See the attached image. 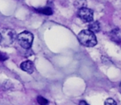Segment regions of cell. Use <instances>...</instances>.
Listing matches in <instances>:
<instances>
[{
	"mask_svg": "<svg viewBox=\"0 0 121 105\" xmlns=\"http://www.w3.org/2000/svg\"><path fill=\"white\" fill-rule=\"evenodd\" d=\"M35 11L38 13H41L44 15H47V16H50L53 14V10L51 8L49 7H44V8H35Z\"/></svg>",
	"mask_w": 121,
	"mask_h": 105,
	"instance_id": "8",
	"label": "cell"
},
{
	"mask_svg": "<svg viewBox=\"0 0 121 105\" xmlns=\"http://www.w3.org/2000/svg\"><path fill=\"white\" fill-rule=\"evenodd\" d=\"M88 29H89L90 31H91L92 33H97V32L100 31V25L99 23V21H91L88 26Z\"/></svg>",
	"mask_w": 121,
	"mask_h": 105,
	"instance_id": "7",
	"label": "cell"
},
{
	"mask_svg": "<svg viewBox=\"0 0 121 105\" xmlns=\"http://www.w3.org/2000/svg\"><path fill=\"white\" fill-rule=\"evenodd\" d=\"M110 37L111 40L117 43H120L121 42V30L119 28L114 29L110 33Z\"/></svg>",
	"mask_w": 121,
	"mask_h": 105,
	"instance_id": "6",
	"label": "cell"
},
{
	"mask_svg": "<svg viewBox=\"0 0 121 105\" xmlns=\"http://www.w3.org/2000/svg\"><path fill=\"white\" fill-rule=\"evenodd\" d=\"M17 40L22 48H25V49H29L33 43L34 36L30 32L23 31L17 36Z\"/></svg>",
	"mask_w": 121,
	"mask_h": 105,
	"instance_id": "2",
	"label": "cell"
},
{
	"mask_svg": "<svg viewBox=\"0 0 121 105\" xmlns=\"http://www.w3.org/2000/svg\"><path fill=\"white\" fill-rule=\"evenodd\" d=\"M2 36V41L1 44L3 46H8L11 45L15 40L17 39V34L15 30H12V29H3L2 31L0 32Z\"/></svg>",
	"mask_w": 121,
	"mask_h": 105,
	"instance_id": "3",
	"label": "cell"
},
{
	"mask_svg": "<svg viewBox=\"0 0 121 105\" xmlns=\"http://www.w3.org/2000/svg\"><path fill=\"white\" fill-rule=\"evenodd\" d=\"M1 41H2V36H1V34H0V44H1Z\"/></svg>",
	"mask_w": 121,
	"mask_h": 105,
	"instance_id": "14",
	"label": "cell"
},
{
	"mask_svg": "<svg viewBox=\"0 0 121 105\" xmlns=\"http://www.w3.org/2000/svg\"><path fill=\"white\" fill-rule=\"evenodd\" d=\"M79 18L84 22H91L93 21V11L90 8H84L78 11V13Z\"/></svg>",
	"mask_w": 121,
	"mask_h": 105,
	"instance_id": "4",
	"label": "cell"
},
{
	"mask_svg": "<svg viewBox=\"0 0 121 105\" xmlns=\"http://www.w3.org/2000/svg\"><path fill=\"white\" fill-rule=\"evenodd\" d=\"M74 6L78 9H82L86 7V0H76L74 2Z\"/></svg>",
	"mask_w": 121,
	"mask_h": 105,
	"instance_id": "9",
	"label": "cell"
},
{
	"mask_svg": "<svg viewBox=\"0 0 121 105\" xmlns=\"http://www.w3.org/2000/svg\"><path fill=\"white\" fill-rule=\"evenodd\" d=\"M78 39L80 44L86 47H94L97 44L96 37L95 34L90 31L89 30H82L78 34Z\"/></svg>",
	"mask_w": 121,
	"mask_h": 105,
	"instance_id": "1",
	"label": "cell"
},
{
	"mask_svg": "<svg viewBox=\"0 0 121 105\" xmlns=\"http://www.w3.org/2000/svg\"><path fill=\"white\" fill-rule=\"evenodd\" d=\"M105 105H117L116 102L111 98H109L105 101Z\"/></svg>",
	"mask_w": 121,
	"mask_h": 105,
	"instance_id": "11",
	"label": "cell"
},
{
	"mask_svg": "<svg viewBox=\"0 0 121 105\" xmlns=\"http://www.w3.org/2000/svg\"><path fill=\"white\" fill-rule=\"evenodd\" d=\"M37 102L40 105H48L49 104L48 100L46 99H45L44 97H42V96H38L37 97Z\"/></svg>",
	"mask_w": 121,
	"mask_h": 105,
	"instance_id": "10",
	"label": "cell"
},
{
	"mask_svg": "<svg viewBox=\"0 0 121 105\" xmlns=\"http://www.w3.org/2000/svg\"><path fill=\"white\" fill-rule=\"evenodd\" d=\"M79 105H88V104L86 101H81V102L79 103Z\"/></svg>",
	"mask_w": 121,
	"mask_h": 105,
	"instance_id": "13",
	"label": "cell"
},
{
	"mask_svg": "<svg viewBox=\"0 0 121 105\" xmlns=\"http://www.w3.org/2000/svg\"><path fill=\"white\" fill-rule=\"evenodd\" d=\"M20 67L22 71L27 72L29 74H31L34 72L35 71V67H34V63L31 62V61L26 60L25 62H22L21 65H20Z\"/></svg>",
	"mask_w": 121,
	"mask_h": 105,
	"instance_id": "5",
	"label": "cell"
},
{
	"mask_svg": "<svg viewBox=\"0 0 121 105\" xmlns=\"http://www.w3.org/2000/svg\"><path fill=\"white\" fill-rule=\"evenodd\" d=\"M120 91L121 92V82H120Z\"/></svg>",
	"mask_w": 121,
	"mask_h": 105,
	"instance_id": "15",
	"label": "cell"
},
{
	"mask_svg": "<svg viewBox=\"0 0 121 105\" xmlns=\"http://www.w3.org/2000/svg\"><path fill=\"white\" fill-rule=\"evenodd\" d=\"M8 58V54L5 53V52H0V61L3 62V61H6Z\"/></svg>",
	"mask_w": 121,
	"mask_h": 105,
	"instance_id": "12",
	"label": "cell"
}]
</instances>
